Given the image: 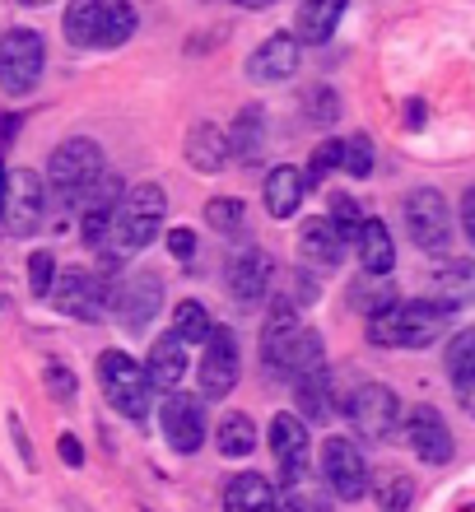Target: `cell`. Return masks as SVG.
Here are the masks:
<instances>
[{
  "label": "cell",
  "mask_w": 475,
  "mask_h": 512,
  "mask_svg": "<svg viewBox=\"0 0 475 512\" xmlns=\"http://www.w3.org/2000/svg\"><path fill=\"white\" fill-rule=\"evenodd\" d=\"M443 331H448V308H438L434 298H410V303L368 317V340L382 350H424Z\"/></svg>",
  "instance_id": "obj_1"
},
{
  "label": "cell",
  "mask_w": 475,
  "mask_h": 512,
  "mask_svg": "<svg viewBox=\"0 0 475 512\" xmlns=\"http://www.w3.org/2000/svg\"><path fill=\"white\" fill-rule=\"evenodd\" d=\"M163 215H168V196H163V187H154V182H140V187H131L122 201H117V210H112L108 247L117 256L145 252V247L159 238Z\"/></svg>",
  "instance_id": "obj_2"
},
{
  "label": "cell",
  "mask_w": 475,
  "mask_h": 512,
  "mask_svg": "<svg viewBox=\"0 0 475 512\" xmlns=\"http://www.w3.org/2000/svg\"><path fill=\"white\" fill-rule=\"evenodd\" d=\"M108 173V163H103V149L94 145V140H84V135H75V140H66V145H56L52 163H47V191H52L61 205H75L80 210L84 201H89V191L98 187V177Z\"/></svg>",
  "instance_id": "obj_3"
},
{
  "label": "cell",
  "mask_w": 475,
  "mask_h": 512,
  "mask_svg": "<svg viewBox=\"0 0 475 512\" xmlns=\"http://www.w3.org/2000/svg\"><path fill=\"white\" fill-rule=\"evenodd\" d=\"M98 387H103V396H108V405L117 415H126V419L150 415L154 387H150V378H145V368H140L131 354H122V350L98 354Z\"/></svg>",
  "instance_id": "obj_4"
},
{
  "label": "cell",
  "mask_w": 475,
  "mask_h": 512,
  "mask_svg": "<svg viewBox=\"0 0 475 512\" xmlns=\"http://www.w3.org/2000/svg\"><path fill=\"white\" fill-rule=\"evenodd\" d=\"M401 215H406V233L410 243L420 247V252H448L452 243V205L443 201V191L434 187H415L401 205Z\"/></svg>",
  "instance_id": "obj_5"
},
{
  "label": "cell",
  "mask_w": 475,
  "mask_h": 512,
  "mask_svg": "<svg viewBox=\"0 0 475 512\" xmlns=\"http://www.w3.org/2000/svg\"><path fill=\"white\" fill-rule=\"evenodd\" d=\"M42 210H47V182H42L33 168L5 173V191H0V229L14 233V238H28V233L42 224Z\"/></svg>",
  "instance_id": "obj_6"
},
{
  "label": "cell",
  "mask_w": 475,
  "mask_h": 512,
  "mask_svg": "<svg viewBox=\"0 0 475 512\" xmlns=\"http://www.w3.org/2000/svg\"><path fill=\"white\" fill-rule=\"evenodd\" d=\"M345 415H350L359 438L387 443V438H396V429H401V396H396L392 387H382V382H364V387H354V396L345 401Z\"/></svg>",
  "instance_id": "obj_7"
},
{
  "label": "cell",
  "mask_w": 475,
  "mask_h": 512,
  "mask_svg": "<svg viewBox=\"0 0 475 512\" xmlns=\"http://www.w3.org/2000/svg\"><path fill=\"white\" fill-rule=\"evenodd\" d=\"M42 66H47V47L33 28H10L0 33V89L5 94H28L38 89Z\"/></svg>",
  "instance_id": "obj_8"
},
{
  "label": "cell",
  "mask_w": 475,
  "mask_h": 512,
  "mask_svg": "<svg viewBox=\"0 0 475 512\" xmlns=\"http://www.w3.org/2000/svg\"><path fill=\"white\" fill-rule=\"evenodd\" d=\"M322 480L336 499L354 503L368 494V466H364V452L350 443V438H326L322 447Z\"/></svg>",
  "instance_id": "obj_9"
},
{
  "label": "cell",
  "mask_w": 475,
  "mask_h": 512,
  "mask_svg": "<svg viewBox=\"0 0 475 512\" xmlns=\"http://www.w3.org/2000/svg\"><path fill=\"white\" fill-rule=\"evenodd\" d=\"M271 256H266V247L257 243H243V247H233L229 261H224V280H229V294L238 298V303H261V298L271 294Z\"/></svg>",
  "instance_id": "obj_10"
},
{
  "label": "cell",
  "mask_w": 475,
  "mask_h": 512,
  "mask_svg": "<svg viewBox=\"0 0 475 512\" xmlns=\"http://www.w3.org/2000/svg\"><path fill=\"white\" fill-rule=\"evenodd\" d=\"M196 373H201V396L205 401H224V396L238 387V336H233L229 326L210 331Z\"/></svg>",
  "instance_id": "obj_11"
},
{
  "label": "cell",
  "mask_w": 475,
  "mask_h": 512,
  "mask_svg": "<svg viewBox=\"0 0 475 512\" xmlns=\"http://www.w3.org/2000/svg\"><path fill=\"white\" fill-rule=\"evenodd\" d=\"M401 433H406L410 452H415L424 466H443V461H452V429L434 405H415L410 415H401Z\"/></svg>",
  "instance_id": "obj_12"
},
{
  "label": "cell",
  "mask_w": 475,
  "mask_h": 512,
  "mask_svg": "<svg viewBox=\"0 0 475 512\" xmlns=\"http://www.w3.org/2000/svg\"><path fill=\"white\" fill-rule=\"evenodd\" d=\"M271 452H275V466H280V480H285L289 489L303 485V475H308V424H303L299 415H289V410H280V415L271 419Z\"/></svg>",
  "instance_id": "obj_13"
},
{
  "label": "cell",
  "mask_w": 475,
  "mask_h": 512,
  "mask_svg": "<svg viewBox=\"0 0 475 512\" xmlns=\"http://www.w3.org/2000/svg\"><path fill=\"white\" fill-rule=\"evenodd\" d=\"M52 298H56V308L66 312V317H80V322H98L103 308L112 303L108 280H98L94 270H80V266L66 270L61 284H52Z\"/></svg>",
  "instance_id": "obj_14"
},
{
  "label": "cell",
  "mask_w": 475,
  "mask_h": 512,
  "mask_svg": "<svg viewBox=\"0 0 475 512\" xmlns=\"http://www.w3.org/2000/svg\"><path fill=\"white\" fill-rule=\"evenodd\" d=\"M159 308H163V280L154 275V270L131 275V280L112 294V312H117L122 331H145V326L159 317Z\"/></svg>",
  "instance_id": "obj_15"
},
{
  "label": "cell",
  "mask_w": 475,
  "mask_h": 512,
  "mask_svg": "<svg viewBox=\"0 0 475 512\" xmlns=\"http://www.w3.org/2000/svg\"><path fill=\"white\" fill-rule=\"evenodd\" d=\"M163 438L177 447V452H196L205 443V410L201 401H191L187 391H173L163 401Z\"/></svg>",
  "instance_id": "obj_16"
},
{
  "label": "cell",
  "mask_w": 475,
  "mask_h": 512,
  "mask_svg": "<svg viewBox=\"0 0 475 512\" xmlns=\"http://www.w3.org/2000/svg\"><path fill=\"white\" fill-rule=\"evenodd\" d=\"M299 312H294V303H275V312L266 317V331H261V359H266V368H271L275 378H285L289 368V354H294V340H299Z\"/></svg>",
  "instance_id": "obj_17"
},
{
  "label": "cell",
  "mask_w": 475,
  "mask_h": 512,
  "mask_svg": "<svg viewBox=\"0 0 475 512\" xmlns=\"http://www.w3.org/2000/svg\"><path fill=\"white\" fill-rule=\"evenodd\" d=\"M429 289H434L438 308H471L475 303V261L471 256H448L438 261L434 275H429Z\"/></svg>",
  "instance_id": "obj_18"
},
{
  "label": "cell",
  "mask_w": 475,
  "mask_h": 512,
  "mask_svg": "<svg viewBox=\"0 0 475 512\" xmlns=\"http://www.w3.org/2000/svg\"><path fill=\"white\" fill-rule=\"evenodd\" d=\"M294 70H299V42H294V33H275V38H266L257 52L247 56V80H257V84H280Z\"/></svg>",
  "instance_id": "obj_19"
},
{
  "label": "cell",
  "mask_w": 475,
  "mask_h": 512,
  "mask_svg": "<svg viewBox=\"0 0 475 512\" xmlns=\"http://www.w3.org/2000/svg\"><path fill=\"white\" fill-rule=\"evenodd\" d=\"M187 368H191L187 345H182L173 331L154 340L150 359H145V378H150L154 391H168V396H173V391H182V378H187Z\"/></svg>",
  "instance_id": "obj_20"
},
{
  "label": "cell",
  "mask_w": 475,
  "mask_h": 512,
  "mask_svg": "<svg viewBox=\"0 0 475 512\" xmlns=\"http://www.w3.org/2000/svg\"><path fill=\"white\" fill-rule=\"evenodd\" d=\"M345 247H350V238H345V233H340L326 215H313L308 224H303V233H299L303 261L317 266V270H336L340 256H345Z\"/></svg>",
  "instance_id": "obj_21"
},
{
  "label": "cell",
  "mask_w": 475,
  "mask_h": 512,
  "mask_svg": "<svg viewBox=\"0 0 475 512\" xmlns=\"http://www.w3.org/2000/svg\"><path fill=\"white\" fill-rule=\"evenodd\" d=\"M303 196H308V177H303V168L280 163V168H271V173H266L261 201H266V210H271L275 219H294V215H299Z\"/></svg>",
  "instance_id": "obj_22"
},
{
  "label": "cell",
  "mask_w": 475,
  "mask_h": 512,
  "mask_svg": "<svg viewBox=\"0 0 475 512\" xmlns=\"http://www.w3.org/2000/svg\"><path fill=\"white\" fill-rule=\"evenodd\" d=\"M224 135H229V159L233 163H247V168H252L257 159H266L271 131H266V112L261 108H243Z\"/></svg>",
  "instance_id": "obj_23"
},
{
  "label": "cell",
  "mask_w": 475,
  "mask_h": 512,
  "mask_svg": "<svg viewBox=\"0 0 475 512\" xmlns=\"http://www.w3.org/2000/svg\"><path fill=\"white\" fill-rule=\"evenodd\" d=\"M354 247H359V266H364V275H392L396 247H392V233H387L382 219H364L359 233H354Z\"/></svg>",
  "instance_id": "obj_24"
},
{
  "label": "cell",
  "mask_w": 475,
  "mask_h": 512,
  "mask_svg": "<svg viewBox=\"0 0 475 512\" xmlns=\"http://www.w3.org/2000/svg\"><path fill=\"white\" fill-rule=\"evenodd\" d=\"M224 512H280V499L266 475H233L224 489Z\"/></svg>",
  "instance_id": "obj_25"
},
{
  "label": "cell",
  "mask_w": 475,
  "mask_h": 512,
  "mask_svg": "<svg viewBox=\"0 0 475 512\" xmlns=\"http://www.w3.org/2000/svg\"><path fill=\"white\" fill-rule=\"evenodd\" d=\"M187 163L201 168V173H219L229 163V135L219 131L215 122H196L187 140Z\"/></svg>",
  "instance_id": "obj_26"
},
{
  "label": "cell",
  "mask_w": 475,
  "mask_h": 512,
  "mask_svg": "<svg viewBox=\"0 0 475 512\" xmlns=\"http://www.w3.org/2000/svg\"><path fill=\"white\" fill-rule=\"evenodd\" d=\"M345 0H303V10L294 14V42H326L336 33Z\"/></svg>",
  "instance_id": "obj_27"
},
{
  "label": "cell",
  "mask_w": 475,
  "mask_h": 512,
  "mask_svg": "<svg viewBox=\"0 0 475 512\" xmlns=\"http://www.w3.org/2000/svg\"><path fill=\"white\" fill-rule=\"evenodd\" d=\"M294 401H299V419H326L331 415V368H317V373H303L294 378Z\"/></svg>",
  "instance_id": "obj_28"
},
{
  "label": "cell",
  "mask_w": 475,
  "mask_h": 512,
  "mask_svg": "<svg viewBox=\"0 0 475 512\" xmlns=\"http://www.w3.org/2000/svg\"><path fill=\"white\" fill-rule=\"evenodd\" d=\"M401 298H396V284L387 275H359L350 284V308H359L364 317H378V312L396 308Z\"/></svg>",
  "instance_id": "obj_29"
},
{
  "label": "cell",
  "mask_w": 475,
  "mask_h": 512,
  "mask_svg": "<svg viewBox=\"0 0 475 512\" xmlns=\"http://www.w3.org/2000/svg\"><path fill=\"white\" fill-rule=\"evenodd\" d=\"M368 489H373V503H378L382 512H406L410 499H415V480H410L406 471H396V466H387V471L373 475Z\"/></svg>",
  "instance_id": "obj_30"
},
{
  "label": "cell",
  "mask_w": 475,
  "mask_h": 512,
  "mask_svg": "<svg viewBox=\"0 0 475 512\" xmlns=\"http://www.w3.org/2000/svg\"><path fill=\"white\" fill-rule=\"evenodd\" d=\"M219 457H252L257 452V424L247 415H238V410H229V415L219 419Z\"/></svg>",
  "instance_id": "obj_31"
},
{
  "label": "cell",
  "mask_w": 475,
  "mask_h": 512,
  "mask_svg": "<svg viewBox=\"0 0 475 512\" xmlns=\"http://www.w3.org/2000/svg\"><path fill=\"white\" fill-rule=\"evenodd\" d=\"M136 33V10L126 0H103V19H98V42L94 47H122Z\"/></svg>",
  "instance_id": "obj_32"
},
{
  "label": "cell",
  "mask_w": 475,
  "mask_h": 512,
  "mask_svg": "<svg viewBox=\"0 0 475 512\" xmlns=\"http://www.w3.org/2000/svg\"><path fill=\"white\" fill-rule=\"evenodd\" d=\"M98 19H103V0H70L66 10V42L75 47H94L98 42Z\"/></svg>",
  "instance_id": "obj_33"
},
{
  "label": "cell",
  "mask_w": 475,
  "mask_h": 512,
  "mask_svg": "<svg viewBox=\"0 0 475 512\" xmlns=\"http://www.w3.org/2000/svg\"><path fill=\"white\" fill-rule=\"evenodd\" d=\"M448 378L457 391H471L475 387V326L457 331L448 345Z\"/></svg>",
  "instance_id": "obj_34"
},
{
  "label": "cell",
  "mask_w": 475,
  "mask_h": 512,
  "mask_svg": "<svg viewBox=\"0 0 475 512\" xmlns=\"http://www.w3.org/2000/svg\"><path fill=\"white\" fill-rule=\"evenodd\" d=\"M210 331H215V322H210V312L196 303V298H187V303H177L173 312V336L182 340V345H196V340H210Z\"/></svg>",
  "instance_id": "obj_35"
},
{
  "label": "cell",
  "mask_w": 475,
  "mask_h": 512,
  "mask_svg": "<svg viewBox=\"0 0 475 512\" xmlns=\"http://www.w3.org/2000/svg\"><path fill=\"white\" fill-rule=\"evenodd\" d=\"M205 224L215 233H243L247 215H243V201H233V196H215V201L205 205Z\"/></svg>",
  "instance_id": "obj_36"
},
{
  "label": "cell",
  "mask_w": 475,
  "mask_h": 512,
  "mask_svg": "<svg viewBox=\"0 0 475 512\" xmlns=\"http://www.w3.org/2000/svg\"><path fill=\"white\" fill-rule=\"evenodd\" d=\"M340 168H345L350 177L373 173V140H368V135H350V140H340Z\"/></svg>",
  "instance_id": "obj_37"
},
{
  "label": "cell",
  "mask_w": 475,
  "mask_h": 512,
  "mask_svg": "<svg viewBox=\"0 0 475 512\" xmlns=\"http://www.w3.org/2000/svg\"><path fill=\"white\" fill-rule=\"evenodd\" d=\"M326 219H331L345 238H354V233H359V224H364V210H359L345 191H336V196H331V205H326Z\"/></svg>",
  "instance_id": "obj_38"
},
{
  "label": "cell",
  "mask_w": 475,
  "mask_h": 512,
  "mask_svg": "<svg viewBox=\"0 0 475 512\" xmlns=\"http://www.w3.org/2000/svg\"><path fill=\"white\" fill-rule=\"evenodd\" d=\"M42 382H47V396L52 401H75V391H80V382H75V373H70L66 364H47V373H42Z\"/></svg>",
  "instance_id": "obj_39"
},
{
  "label": "cell",
  "mask_w": 475,
  "mask_h": 512,
  "mask_svg": "<svg viewBox=\"0 0 475 512\" xmlns=\"http://www.w3.org/2000/svg\"><path fill=\"white\" fill-rule=\"evenodd\" d=\"M331 168H340V140H322V145L313 149V163H308V173H303L308 177V187H317Z\"/></svg>",
  "instance_id": "obj_40"
},
{
  "label": "cell",
  "mask_w": 475,
  "mask_h": 512,
  "mask_svg": "<svg viewBox=\"0 0 475 512\" xmlns=\"http://www.w3.org/2000/svg\"><path fill=\"white\" fill-rule=\"evenodd\" d=\"M52 275H56V266H52V252H33L28 256V289L33 294H52Z\"/></svg>",
  "instance_id": "obj_41"
},
{
  "label": "cell",
  "mask_w": 475,
  "mask_h": 512,
  "mask_svg": "<svg viewBox=\"0 0 475 512\" xmlns=\"http://www.w3.org/2000/svg\"><path fill=\"white\" fill-rule=\"evenodd\" d=\"M80 233H84V243H89V247H108L112 215H108V210H84V224H80Z\"/></svg>",
  "instance_id": "obj_42"
},
{
  "label": "cell",
  "mask_w": 475,
  "mask_h": 512,
  "mask_svg": "<svg viewBox=\"0 0 475 512\" xmlns=\"http://www.w3.org/2000/svg\"><path fill=\"white\" fill-rule=\"evenodd\" d=\"M336 112H340L336 89H313V94H308V117H313V122H336Z\"/></svg>",
  "instance_id": "obj_43"
},
{
  "label": "cell",
  "mask_w": 475,
  "mask_h": 512,
  "mask_svg": "<svg viewBox=\"0 0 475 512\" xmlns=\"http://www.w3.org/2000/svg\"><path fill=\"white\" fill-rule=\"evenodd\" d=\"M168 252H173L177 261H191V256H196V233H191V229H173V233H168Z\"/></svg>",
  "instance_id": "obj_44"
},
{
  "label": "cell",
  "mask_w": 475,
  "mask_h": 512,
  "mask_svg": "<svg viewBox=\"0 0 475 512\" xmlns=\"http://www.w3.org/2000/svg\"><path fill=\"white\" fill-rule=\"evenodd\" d=\"M61 461H70V466H80L84 461V447L75 433H61Z\"/></svg>",
  "instance_id": "obj_45"
},
{
  "label": "cell",
  "mask_w": 475,
  "mask_h": 512,
  "mask_svg": "<svg viewBox=\"0 0 475 512\" xmlns=\"http://www.w3.org/2000/svg\"><path fill=\"white\" fill-rule=\"evenodd\" d=\"M462 229L471 233V243H475V187L462 196Z\"/></svg>",
  "instance_id": "obj_46"
},
{
  "label": "cell",
  "mask_w": 475,
  "mask_h": 512,
  "mask_svg": "<svg viewBox=\"0 0 475 512\" xmlns=\"http://www.w3.org/2000/svg\"><path fill=\"white\" fill-rule=\"evenodd\" d=\"M406 122H410V126H424V103H420V98H410V108H406Z\"/></svg>",
  "instance_id": "obj_47"
},
{
  "label": "cell",
  "mask_w": 475,
  "mask_h": 512,
  "mask_svg": "<svg viewBox=\"0 0 475 512\" xmlns=\"http://www.w3.org/2000/svg\"><path fill=\"white\" fill-rule=\"evenodd\" d=\"M243 10H266V5H275V0H238Z\"/></svg>",
  "instance_id": "obj_48"
},
{
  "label": "cell",
  "mask_w": 475,
  "mask_h": 512,
  "mask_svg": "<svg viewBox=\"0 0 475 512\" xmlns=\"http://www.w3.org/2000/svg\"><path fill=\"white\" fill-rule=\"evenodd\" d=\"M24 5H47V0H24Z\"/></svg>",
  "instance_id": "obj_49"
}]
</instances>
